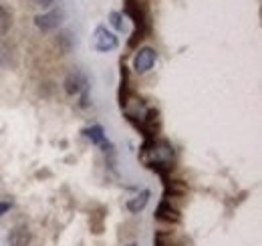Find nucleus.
Listing matches in <instances>:
<instances>
[{"label":"nucleus","mask_w":262,"mask_h":246,"mask_svg":"<svg viewBox=\"0 0 262 246\" xmlns=\"http://www.w3.org/2000/svg\"><path fill=\"white\" fill-rule=\"evenodd\" d=\"M63 10L61 8H53V10H49V12H45V14H38L36 18H34V25H36V29L42 32H51L55 31V29H59L61 27V23H63Z\"/></svg>","instance_id":"obj_3"},{"label":"nucleus","mask_w":262,"mask_h":246,"mask_svg":"<svg viewBox=\"0 0 262 246\" xmlns=\"http://www.w3.org/2000/svg\"><path fill=\"white\" fill-rule=\"evenodd\" d=\"M8 244L10 246H29L31 244V232L27 226H14L8 234Z\"/></svg>","instance_id":"obj_8"},{"label":"nucleus","mask_w":262,"mask_h":246,"mask_svg":"<svg viewBox=\"0 0 262 246\" xmlns=\"http://www.w3.org/2000/svg\"><path fill=\"white\" fill-rule=\"evenodd\" d=\"M149 196H151V192L149 190H141L137 196H133L129 202H127V210L133 212V214H139L145 206H147V202H149Z\"/></svg>","instance_id":"obj_9"},{"label":"nucleus","mask_w":262,"mask_h":246,"mask_svg":"<svg viewBox=\"0 0 262 246\" xmlns=\"http://www.w3.org/2000/svg\"><path fill=\"white\" fill-rule=\"evenodd\" d=\"M87 89H89V83H87V77L81 71H73V73L67 75L65 79L67 95H79V93L87 91Z\"/></svg>","instance_id":"obj_5"},{"label":"nucleus","mask_w":262,"mask_h":246,"mask_svg":"<svg viewBox=\"0 0 262 246\" xmlns=\"http://www.w3.org/2000/svg\"><path fill=\"white\" fill-rule=\"evenodd\" d=\"M109 20H111V25H113L115 31H123V16H121V12L113 10V12L109 14Z\"/></svg>","instance_id":"obj_12"},{"label":"nucleus","mask_w":262,"mask_h":246,"mask_svg":"<svg viewBox=\"0 0 262 246\" xmlns=\"http://www.w3.org/2000/svg\"><path fill=\"white\" fill-rule=\"evenodd\" d=\"M156 59H158V53H156L151 47L139 49V51L135 53V57H133V71L139 73V75L147 73V71L156 65Z\"/></svg>","instance_id":"obj_4"},{"label":"nucleus","mask_w":262,"mask_h":246,"mask_svg":"<svg viewBox=\"0 0 262 246\" xmlns=\"http://www.w3.org/2000/svg\"><path fill=\"white\" fill-rule=\"evenodd\" d=\"M10 206H12L10 202H0V216H2V214H6V212L10 210Z\"/></svg>","instance_id":"obj_13"},{"label":"nucleus","mask_w":262,"mask_h":246,"mask_svg":"<svg viewBox=\"0 0 262 246\" xmlns=\"http://www.w3.org/2000/svg\"><path fill=\"white\" fill-rule=\"evenodd\" d=\"M139 159L145 168L158 172L165 182L167 172L173 168V148L165 139H158V137L145 139L141 150H139Z\"/></svg>","instance_id":"obj_1"},{"label":"nucleus","mask_w":262,"mask_h":246,"mask_svg":"<svg viewBox=\"0 0 262 246\" xmlns=\"http://www.w3.org/2000/svg\"><path fill=\"white\" fill-rule=\"evenodd\" d=\"M10 25H12V16H10V12H8L4 6H0V36L8 32Z\"/></svg>","instance_id":"obj_10"},{"label":"nucleus","mask_w":262,"mask_h":246,"mask_svg":"<svg viewBox=\"0 0 262 246\" xmlns=\"http://www.w3.org/2000/svg\"><path fill=\"white\" fill-rule=\"evenodd\" d=\"M93 47L99 53H111L119 47V40L113 32L107 31V27H97L93 32Z\"/></svg>","instance_id":"obj_2"},{"label":"nucleus","mask_w":262,"mask_h":246,"mask_svg":"<svg viewBox=\"0 0 262 246\" xmlns=\"http://www.w3.org/2000/svg\"><path fill=\"white\" fill-rule=\"evenodd\" d=\"M154 246H173L171 234H167V232H156V236H154Z\"/></svg>","instance_id":"obj_11"},{"label":"nucleus","mask_w":262,"mask_h":246,"mask_svg":"<svg viewBox=\"0 0 262 246\" xmlns=\"http://www.w3.org/2000/svg\"><path fill=\"white\" fill-rule=\"evenodd\" d=\"M127 246H137V244H133V242H131V244H127Z\"/></svg>","instance_id":"obj_15"},{"label":"nucleus","mask_w":262,"mask_h":246,"mask_svg":"<svg viewBox=\"0 0 262 246\" xmlns=\"http://www.w3.org/2000/svg\"><path fill=\"white\" fill-rule=\"evenodd\" d=\"M156 218L162 220V222H167V224H178V222L182 220L180 210L173 208L167 198H164V200L160 202V206H158V210H156Z\"/></svg>","instance_id":"obj_6"},{"label":"nucleus","mask_w":262,"mask_h":246,"mask_svg":"<svg viewBox=\"0 0 262 246\" xmlns=\"http://www.w3.org/2000/svg\"><path fill=\"white\" fill-rule=\"evenodd\" d=\"M83 135L91 141V144H95V146H101L105 152L109 150H113V146L109 144V141H105V131H103V127L101 125H91V127H87V129H83Z\"/></svg>","instance_id":"obj_7"},{"label":"nucleus","mask_w":262,"mask_h":246,"mask_svg":"<svg viewBox=\"0 0 262 246\" xmlns=\"http://www.w3.org/2000/svg\"><path fill=\"white\" fill-rule=\"evenodd\" d=\"M34 6H49V4H53L55 0H31Z\"/></svg>","instance_id":"obj_14"}]
</instances>
